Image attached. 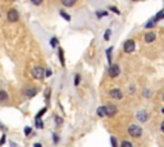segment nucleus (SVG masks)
Masks as SVG:
<instances>
[{
	"label": "nucleus",
	"mask_w": 164,
	"mask_h": 147,
	"mask_svg": "<svg viewBox=\"0 0 164 147\" xmlns=\"http://www.w3.org/2000/svg\"><path fill=\"white\" fill-rule=\"evenodd\" d=\"M32 75H33V78H36V79H42L45 77V70L42 69L41 67H35L32 69Z\"/></svg>",
	"instance_id": "obj_2"
},
{
	"label": "nucleus",
	"mask_w": 164,
	"mask_h": 147,
	"mask_svg": "<svg viewBox=\"0 0 164 147\" xmlns=\"http://www.w3.org/2000/svg\"><path fill=\"white\" fill-rule=\"evenodd\" d=\"M36 127L37 128H42V127H44V125H42V122L40 119H36Z\"/></svg>",
	"instance_id": "obj_23"
},
{
	"label": "nucleus",
	"mask_w": 164,
	"mask_h": 147,
	"mask_svg": "<svg viewBox=\"0 0 164 147\" xmlns=\"http://www.w3.org/2000/svg\"><path fill=\"white\" fill-rule=\"evenodd\" d=\"M160 129H162V132L164 133V120L162 122V125H160Z\"/></svg>",
	"instance_id": "obj_31"
},
{
	"label": "nucleus",
	"mask_w": 164,
	"mask_h": 147,
	"mask_svg": "<svg viewBox=\"0 0 164 147\" xmlns=\"http://www.w3.org/2000/svg\"><path fill=\"white\" fill-rule=\"evenodd\" d=\"M128 134L131 137H133V138H138V137L142 134V129L138 125L132 124V125L128 127Z\"/></svg>",
	"instance_id": "obj_1"
},
{
	"label": "nucleus",
	"mask_w": 164,
	"mask_h": 147,
	"mask_svg": "<svg viewBox=\"0 0 164 147\" xmlns=\"http://www.w3.org/2000/svg\"><path fill=\"white\" fill-rule=\"evenodd\" d=\"M110 96H112L113 98H115V100H120V98L123 97V93H122V91H120V90L113 88L112 91H110Z\"/></svg>",
	"instance_id": "obj_6"
},
{
	"label": "nucleus",
	"mask_w": 164,
	"mask_h": 147,
	"mask_svg": "<svg viewBox=\"0 0 164 147\" xmlns=\"http://www.w3.org/2000/svg\"><path fill=\"white\" fill-rule=\"evenodd\" d=\"M5 140H7V137H5V134H3V137H2V140H0V146H2V145H4V143H5Z\"/></svg>",
	"instance_id": "obj_27"
},
{
	"label": "nucleus",
	"mask_w": 164,
	"mask_h": 147,
	"mask_svg": "<svg viewBox=\"0 0 164 147\" xmlns=\"http://www.w3.org/2000/svg\"><path fill=\"white\" fill-rule=\"evenodd\" d=\"M110 10H113L115 14H120V12H119V10H118V9L115 8V7H110Z\"/></svg>",
	"instance_id": "obj_28"
},
{
	"label": "nucleus",
	"mask_w": 164,
	"mask_h": 147,
	"mask_svg": "<svg viewBox=\"0 0 164 147\" xmlns=\"http://www.w3.org/2000/svg\"><path fill=\"white\" fill-rule=\"evenodd\" d=\"M109 36H110V30H107V32H105V35H104V39L105 40H109Z\"/></svg>",
	"instance_id": "obj_25"
},
{
	"label": "nucleus",
	"mask_w": 164,
	"mask_h": 147,
	"mask_svg": "<svg viewBox=\"0 0 164 147\" xmlns=\"http://www.w3.org/2000/svg\"><path fill=\"white\" fill-rule=\"evenodd\" d=\"M33 4H36V5H38V4H41V1H36V0H32Z\"/></svg>",
	"instance_id": "obj_33"
},
{
	"label": "nucleus",
	"mask_w": 164,
	"mask_h": 147,
	"mask_svg": "<svg viewBox=\"0 0 164 147\" xmlns=\"http://www.w3.org/2000/svg\"><path fill=\"white\" fill-rule=\"evenodd\" d=\"M162 113H163V114H164V107H163V110H162Z\"/></svg>",
	"instance_id": "obj_35"
},
{
	"label": "nucleus",
	"mask_w": 164,
	"mask_h": 147,
	"mask_svg": "<svg viewBox=\"0 0 164 147\" xmlns=\"http://www.w3.org/2000/svg\"><path fill=\"white\" fill-rule=\"evenodd\" d=\"M62 3H63V5H65V7H72L76 4L74 0H62Z\"/></svg>",
	"instance_id": "obj_12"
},
{
	"label": "nucleus",
	"mask_w": 164,
	"mask_h": 147,
	"mask_svg": "<svg viewBox=\"0 0 164 147\" xmlns=\"http://www.w3.org/2000/svg\"><path fill=\"white\" fill-rule=\"evenodd\" d=\"M8 21L9 22H17L18 21V12L16 9H9L8 12Z\"/></svg>",
	"instance_id": "obj_5"
},
{
	"label": "nucleus",
	"mask_w": 164,
	"mask_h": 147,
	"mask_svg": "<svg viewBox=\"0 0 164 147\" xmlns=\"http://www.w3.org/2000/svg\"><path fill=\"white\" fill-rule=\"evenodd\" d=\"M154 25H155V22H154V21H150V22H149L147 25H146V28H151V27H154Z\"/></svg>",
	"instance_id": "obj_26"
},
{
	"label": "nucleus",
	"mask_w": 164,
	"mask_h": 147,
	"mask_svg": "<svg viewBox=\"0 0 164 147\" xmlns=\"http://www.w3.org/2000/svg\"><path fill=\"white\" fill-rule=\"evenodd\" d=\"M154 40H155V34H154V32H147V34L145 35V41L147 42V44H151Z\"/></svg>",
	"instance_id": "obj_8"
},
{
	"label": "nucleus",
	"mask_w": 164,
	"mask_h": 147,
	"mask_svg": "<svg viewBox=\"0 0 164 147\" xmlns=\"http://www.w3.org/2000/svg\"><path fill=\"white\" fill-rule=\"evenodd\" d=\"M98 115H99L100 118L107 116V109H105V106H100V107H98Z\"/></svg>",
	"instance_id": "obj_11"
},
{
	"label": "nucleus",
	"mask_w": 164,
	"mask_h": 147,
	"mask_svg": "<svg viewBox=\"0 0 164 147\" xmlns=\"http://www.w3.org/2000/svg\"><path fill=\"white\" fill-rule=\"evenodd\" d=\"M36 93H37V90L36 88H27L26 91H25V95H26L27 97H33Z\"/></svg>",
	"instance_id": "obj_10"
},
{
	"label": "nucleus",
	"mask_w": 164,
	"mask_h": 147,
	"mask_svg": "<svg viewBox=\"0 0 164 147\" xmlns=\"http://www.w3.org/2000/svg\"><path fill=\"white\" fill-rule=\"evenodd\" d=\"M112 50H113V47H109L107 50V58H108V61L110 65H112Z\"/></svg>",
	"instance_id": "obj_14"
},
{
	"label": "nucleus",
	"mask_w": 164,
	"mask_h": 147,
	"mask_svg": "<svg viewBox=\"0 0 164 147\" xmlns=\"http://www.w3.org/2000/svg\"><path fill=\"white\" fill-rule=\"evenodd\" d=\"M105 109H107V116H113L117 113V107L114 105H108V106H105Z\"/></svg>",
	"instance_id": "obj_7"
},
{
	"label": "nucleus",
	"mask_w": 164,
	"mask_h": 147,
	"mask_svg": "<svg viewBox=\"0 0 164 147\" xmlns=\"http://www.w3.org/2000/svg\"><path fill=\"white\" fill-rule=\"evenodd\" d=\"M101 16H107V13H105V12H104V13H100V12H99V13H98V17H101Z\"/></svg>",
	"instance_id": "obj_32"
},
{
	"label": "nucleus",
	"mask_w": 164,
	"mask_h": 147,
	"mask_svg": "<svg viewBox=\"0 0 164 147\" xmlns=\"http://www.w3.org/2000/svg\"><path fill=\"white\" fill-rule=\"evenodd\" d=\"M35 147H41V145H40V143H36V145H35Z\"/></svg>",
	"instance_id": "obj_34"
},
{
	"label": "nucleus",
	"mask_w": 164,
	"mask_h": 147,
	"mask_svg": "<svg viewBox=\"0 0 164 147\" xmlns=\"http://www.w3.org/2000/svg\"><path fill=\"white\" fill-rule=\"evenodd\" d=\"M124 51H126L127 54L133 53L135 51V41L133 40H127L124 42Z\"/></svg>",
	"instance_id": "obj_4"
},
{
	"label": "nucleus",
	"mask_w": 164,
	"mask_h": 147,
	"mask_svg": "<svg viewBox=\"0 0 164 147\" xmlns=\"http://www.w3.org/2000/svg\"><path fill=\"white\" fill-rule=\"evenodd\" d=\"M55 122H56L58 125H60L62 123H63V119H62V118H59V116H56V118H55Z\"/></svg>",
	"instance_id": "obj_24"
},
{
	"label": "nucleus",
	"mask_w": 164,
	"mask_h": 147,
	"mask_svg": "<svg viewBox=\"0 0 164 147\" xmlns=\"http://www.w3.org/2000/svg\"><path fill=\"white\" fill-rule=\"evenodd\" d=\"M45 75H46V77L51 75V70H50V69H46V70H45Z\"/></svg>",
	"instance_id": "obj_30"
},
{
	"label": "nucleus",
	"mask_w": 164,
	"mask_h": 147,
	"mask_svg": "<svg viewBox=\"0 0 164 147\" xmlns=\"http://www.w3.org/2000/svg\"><path fill=\"white\" fill-rule=\"evenodd\" d=\"M60 16L63 17L65 21H71V17H69V16H68V14H67V13H64V12H60Z\"/></svg>",
	"instance_id": "obj_19"
},
{
	"label": "nucleus",
	"mask_w": 164,
	"mask_h": 147,
	"mask_svg": "<svg viewBox=\"0 0 164 147\" xmlns=\"http://www.w3.org/2000/svg\"><path fill=\"white\" fill-rule=\"evenodd\" d=\"M59 59H60V64L64 67L65 63H64V53H63V49H59Z\"/></svg>",
	"instance_id": "obj_13"
},
{
	"label": "nucleus",
	"mask_w": 164,
	"mask_h": 147,
	"mask_svg": "<svg viewBox=\"0 0 164 147\" xmlns=\"http://www.w3.org/2000/svg\"><path fill=\"white\" fill-rule=\"evenodd\" d=\"M147 114L145 113V111H140V113H137V119L140 120V122H142V123H145L146 120H147Z\"/></svg>",
	"instance_id": "obj_9"
},
{
	"label": "nucleus",
	"mask_w": 164,
	"mask_h": 147,
	"mask_svg": "<svg viewBox=\"0 0 164 147\" xmlns=\"http://www.w3.org/2000/svg\"><path fill=\"white\" fill-rule=\"evenodd\" d=\"M119 73H120V68L118 67L117 64H112V65L109 67V75H110L112 78L118 77Z\"/></svg>",
	"instance_id": "obj_3"
},
{
	"label": "nucleus",
	"mask_w": 164,
	"mask_h": 147,
	"mask_svg": "<svg viewBox=\"0 0 164 147\" xmlns=\"http://www.w3.org/2000/svg\"><path fill=\"white\" fill-rule=\"evenodd\" d=\"M8 100V93L5 91H0V101H5Z\"/></svg>",
	"instance_id": "obj_15"
},
{
	"label": "nucleus",
	"mask_w": 164,
	"mask_h": 147,
	"mask_svg": "<svg viewBox=\"0 0 164 147\" xmlns=\"http://www.w3.org/2000/svg\"><path fill=\"white\" fill-rule=\"evenodd\" d=\"M163 18H164V10L163 12H159L158 14H156V16H155V18H154V22H155V21H159V19H163Z\"/></svg>",
	"instance_id": "obj_16"
},
{
	"label": "nucleus",
	"mask_w": 164,
	"mask_h": 147,
	"mask_svg": "<svg viewBox=\"0 0 164 147\" xmlns=\"http://www.w3.org/2000/svg\"><path fill=\"white\" fill-rule=\"evenodd\" d=\"M120 147H133V146H132V143L129 141H123L122 145H120Z\"/></svg>",
	"instance_id": "obj_17"
},
{
	"label": "nucleus",
	"mask_w": 164,
	"mask_h": 147,
	"mask_svg": "<svg viewBox=\"0 0 164 147\" xmlns=\"http://www.w3.org/2000/svg\"><path fill=\"white\" fill-rule=\"evenodd\" d=\"M163 98H164V96H163Z\"/></svg>",
	"instance_id": "obj_36"
},
{
	"label": "nucleus",
	"mask_w": 164,
	"mask_h": 147,
	"mask_svg": "<svg viewBox=\"0 0 164 147\" xmlns=\"http://www.w3.org/2000/svg\"><path fill=\"white\" fill-rule=\"evenodd\" d=\"M25 133H26L27 136L31 133V128H30V127H26V128H25Z\"/></svg>",
	"instance_id": "obj_29"
},
{
	"label": "nucleus",
	"mask_w": 164,
	"mask_h": 147,
	"mask_svg": "<svg viewBox=\"0 0 164 147\" xmlns=\"http://www.w3.org/2000/svg\"><path fill=\"white\" fill-rule=\"evenodd\" d=\"M74 84L78 86L80 84V74H76V78H74Z\"/></svg>",
	"instance_id": "obj_21"
},
{
	"label": "nucleus",
	"mask_w": 164,
	"mask_h": 147,
	"mask_svg": "<svg viewBox=\"0 0 164 147\" xmlns=\"http://www.w3.org/2000/svg\"><path fill=\"white\" fill-rule=\"evenodd\" d=\"M56 42H58V40L55 39V37H54V39H51V41H50V45H51L53 47H55V46H56Z\"/></svg>",
	"instance_id": "obj_22"
},
{
	"label": "nucleus",
	"mask_w": 164,
	"mask_h": 147,
	"mask_svg": "<svg viewBox=\"0 0 164 147\" xmlns=\"http://www.w3.org/2000/svg\"><path fill=\"white\" fill-rule=\"evenodd\" d=\"M45 111H46V107L41 109V110H40V113H38L37 115H36V119H40V118H41V116H42V115H44V114H45Z\"/></svg>",
	"instance_id": "obj_18"
},
{
	"label": "nucleus",
	"mask_w": 164,
	"mask_h": 147,
	"mask_svg": "<svg viewBox=\"0 0 164 147\" xmlns=\"http://www.w3.org/2000/svg\"><path fill=\"white\" fill-rule=\"evenodd\" d=\"M110 142H112L113 147H117V140H115V137H112V138H110Z\"/></svg>",
	"instance_id": "obj_20"
}]
</instances>
